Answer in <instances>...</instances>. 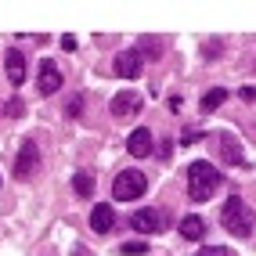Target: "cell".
Segmentation results:
<instances>
[{"label": "cell", "mask_w": 256, "mask_h": 256, "mask_svg": "<svg viewBox=\"0 0 256 256\" xmlns=\"http://www.w3.org/2000/svg\"><path fill=\"white\" fill-rule=\"evenodd\" d=\"M138 112H141V94L123 90V94L112 98V116L116 119H130V116H138Z\"/></svg>", "instance_id": "cell-8"}, {"label": "cell", "mask_w": 256, "mask_h": 256, "mask_svg": "<svg viewBox=\"0 0 256 256\" xmlns=\"http://www.w3.org/2000/svg\"><path fill=\"white\" fill-rule=\"evenodd\" d=\"M8 116H11V119H22V116H26V101H18V98L8 101Z\"/></svg>", "instance_id": "cell-18"}, {"label": "cell", "mask_w": 256, "mask_h": 256, "mask_svg": "<svg viewBox=\"0 0 256 256\" xmlns=\"http://www.w3.org/2000/svg\"><path fill=\"white\" fill-rule=\"evenodd\" d=\"M4 69H8V80H11V87H22V83H26V54H22V50H8V62H4Z\"/></svg>", "instance_id": "cell-12"}, {"label": "cell", "mask_w": 256, "mask_h": 256, "mask_svg": "<svg viewBox=\"0 0 256 256\" xmlns=\"http://www.w3.org/2000/svg\"><path fill=\"white\" fill-rule=\"evenodd\" d=\"M119 252H123V256H144L148 246H144V242H123V246H119Z\"/></svg>", "instance_id": "cell-17"}, {"label": "cell", "mask_w": 256, "mask_h": 256, "mask_svg": "<svg viewBox=\"0 0 256 256\" xmlns=\"http://www.w3.org/2000/svg\"><path fill=\"white\" fill-rule=\"evenodd\" d=\"M62 47L65 50H76V36H62Z\"/></svg>", "instance_id": "cell-22"}, {"label": "cell", "mask_w": 256, "mask_h": 256, "mask_svg": "<svg viewBox=\"0 0 256 256\" xmlns=\"http://www.w3.org/2000/svg\"><path fill=\"white\" fill-rule=\"evenodd\" d=\"M180 234L188 238V242H202V234H206L202 216H184V220H180Z\"/></svg>", "instance_id": "cell-13"}, {"label": "cell", "mask_w": 256, "mask_h": 256, "mask_svg": "<svg viewBox=\"0 0 256 256\" xmlns=\"http://www.w3.org/2000/svg\"><path fill=\"white\" fill-rule=\"evenodd\" d=\"M220 54V44H206V58H216Z\"/></svg>", "instance_id": "cell-23"}, {"label": "cell", "mask_w": 256, "mask_h": 256, "mask_svg": "<svg viewBox=\"0 0 256 256\" xmlns=\"http://www.w3.org/2000/svg\"><path fill=\"white\" fill-rule=\"evenodd\" d=\"M220 224H224L234 238H249V234H252V224H256V216H252V210L246 206V198H242V195H231V198L224 202Z\"/></svg>", "instance_id": "cell-2"}, {"label": "cell", "mask_w": 256, "mask_h": 256, "mask_svg": "<svg viewBox=\"0 0 256 256\" xmlns=\"http://www.w3.org/2000/svg\"><path fill=\"white\" fill-rule=\"evenodd\" d=\"M90 228H94L98 234H108V231L116 228V210L105 206V202H101V206H94V210H90Z\"/></svg>", "instance_id": "cell-11"}, {"label": "cell", "mask_w": 256, "mask_h": 256, "mask_svg": "<svg viewBox=\"0 0 256 256\" xmlns=\"http://www.w3.org/2000/svg\"><path fill=\"white\" fill-rule=\"evenodd\" d=\"M220 159H224L228 166H246V152H242V144H238V138L220 134Z\"/></svg>", "instance_id": "cell-9"}, {"label": "cell", "mask_w": 256, "mask_h": 256, "mask_svg": "<svg viewBox=\"0 0 256 256\" xmlns=\"http://www.w3.org/2000/svg\"><path fill=\"white\" fill-rule=\"evenodd\" d=\"M138 50H141V58H159V54H162V44H159V40H148V36H144Z\"/></svg>", "instance_id": "cell-16"}, {"label": "cell", "mask_w": 256, "mask_h": 256, "mask_svg": "<svg viewBox=\"0 0 256 256\" xmlns=\"http://www.w3.org/2000/svg\"><path fill=\"white\" fill-rule=\"evenodd\" d=\"M36 166H40V148H36V141H32V138H26L22 148H18V159H14V177H18V180H29L32 174H36Z\"/></svg>", "instance_id": "cell-4"}, {"label": "cell", "mask_w": 256, "mask_h": 256, "mask_svg": "<svg viewBox=\"0 0 256 256\" xmlns=\"http://www.w3.org/2000/svg\"><path fill=\"white\" fill-rule=\"evenodd\" d=\"M152 144H156V141H152V130H144V126H138V130H134L130 138H126V148H130V156H134V159L152 156Z\"/></svg>", "instance_id": "cell-10"}, {"label": "cell", "mask_w": 256, "mask_h": 256, "mask_svg": "<svg viewBox=\"0 0 256 256\" xmlns=\"http://www.w3.org/2000/svg\"><path fill=\"white\" fill-rule=\"evenodd\" d=\"M198 138H202V134H198V130H184V134H180V144H195Z\"/></svg>", "instance_id": "cell-21"}, {"label": "cell", "mask_w": 256, "mask_h": 256, "mask_svg": "<svg viewBox=\"0 0 256 256\" xmlns=\"http://www.w3.org/2000/svg\"><path fill=\"white\" fill-rule=\"evenodd\" d=\"M195 256H228V249H220V246H210V249H198Z\"/></svg>", "instance_id": "cell-20"}, {"label": "cell", "mask_w": 256, "mask_h": 256, "mask_svg": "<svg viewBox=\"0 0 256 256\" xmlns=\"http://www.w3.org/2000/svg\"><path fill=\"white\" fill-rule=\"evenodd\" d=\"M141 50L138 47H130V50H119L116 54V76L119 80H138L141 76Z\"/></svg>", "instance_id": "cell-6"}, {"label": "cell", "mask_w": 256, "mask_h": 256, "mask_svg": "<svg viewBox=\"0 0 256 256\" xmlns=\"http://www.w3.org/2000/svg\"><path fill=\"white\" fill-rule=\"evenodd\" d=\"M62 87V72H58V65L54 62H40V72H36V90L44 94V98H50V94H54Z\"/></svg>", "instance_id": "cell-7"}, {"label": "cell", "mask_w": 256, "mask_h": 256, "mask_svg": "<svg viewBox=\"0 0 256 256\" xmlns=\"http://www.w3.org/2000/svg\"><path fill=\"white\" fill-rule=\"evenodd\" d=\"M130 228L141 234H159V231H166V213L162 210H138L130 216Z\"/></svg>", "instance_id": "cell-5"}, {"label": "cell", "mask_w": 256, "mask_h": 256, "mask_svg": "<svg viewBox=\"0 0 256 256\" xmlns=\"http://www.w3.org/2000/svg\"><path fill=\"white\" fill-rule=\"evenodd\" d=\"M242 101H256V90L252 87H242Z\"/></svg>", "instance_id": "cell-24"}, {"label": "cell", "mask_w": 256, "mask_h": 256, "mask_svg": "<svg viewBox=\"0 0 256 256\" xmlns=\"http://www.w3.org/2000/svg\"><path fill=\"white\" fill-rule=\"evenodd\" d=\"M224 101H228V90H224V87H213V90L202 94V112H216Z\"/></svg>", "instance_id": "cell-14"}, {"label": "cell", "mask_w": 256, "mask_h": 256, "mask_svg": "<svg viewBox=\"0 0 256 256\" xmlns=\"http://www.w3.org/2000/svg\"><path fill=\"white\" fill-rule=\"evenodd\" d=\"M72 192H76L80 198H90V195H94V177L87 174V170H80V174L72 177Z\"/></svg>", "instance_id": "cell-15"}, {"label": "cell", "mask_w": 256, "mask_h": 256, "mask_svg": "<svg viewBox=\"0 0 256 256\" xmlns=\"http://www.w3.org/2000/svg\"><path fill=\"white\" fill-rule=\"evenodd\" d=\"M148 192V180L141 170H123L116 180H112V198L116 202H134V198H141Z\"/></svg>", "instance_id": "cell-3"}, {"label": "cell", "mask_w": 256, "mask_h": 256, "mask_svg": "<svg viewBox=\"0 0 256 256\" xmlns=\"http://www.w3.org/2000/svg\"><path fill=\"white\" fill-rule=\"evenodd\" d=\"M220 184H224L220 170H216V166H210L206 159H198V162L188 166V195H192L195 202H206Z\"/></svg>", "instance_id": "cell-1"}, {"label": "cell", "mask_w": 256, "mask_h": 256, "mask_svg": "<svg viewBox=\"0 0 256 256\" xmlns=\"http://www.w3.org/2000/svg\"><path fill=\"white\" fill-rule=\"evenodd\" d=\"M65 112H69L72 119H80V112H83V94H76V98L69 101V108H65Z\"/></svg>", "instance_id": "cell-19"}]
</instances>
